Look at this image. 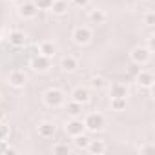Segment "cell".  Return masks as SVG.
Here are the masks:
<instances>
[{
    "label": "cell",
    "mask_w": 155,
    "mask_h": 155,
    "mask_svg": "<svg viewBox=\"0 0 155 155\" xmlns=\"http://www.w3.org/2000/svg\"><path fill=\"white\" fill-rule=\"evenodd\" d=\"M13 42H15V44L24 42V40H22V35H20V33H13Z\"/></svg>",
    "instance_id": "ba28073f"
},
{
    "label": "cell",
    "mask_w": 155,
    "mask_h": 155,
    "mask_svg": "<svg viewBox=\"0 0 155 155\" xmlns=\"http://www.w3.org/2000/svg\"><path fill=\"white\" fill-rule=\"evenodd\" d=\"M77 144H79V146H86V144H88V142H86V139H84V137H79V141H77Z\"/></svg>",
    "instance_id": "7c38bea8"
},
{
    "label": "cell",
    "mask_w": 155,
    "mask_h": 155,
    "mask_svg": "<svg viewBox=\"0 0 155 155\" xmlns=\"http://www.w3.org/2000/svg\"><path fill=\"white\" fill-rule=\"evenodd\" d=\"M86 126L91 128V130H99V128L102 126V117H99V115H89L88 120H86Z\"/></svg>",
    "instance_id": "6da1fadb"
},
{
    "label": "cell",
    "mask_w": 155,
    "mask_h": 155,
    "mask_svg": "<svg viewBox=\"0 0 155 155\" xmlns=\"http://www.w3.org/2000/svg\"><path fill=\"white\" fill-rule=\"evenodd\" d=\"M48 102L49 104H58L60 102V93L58 91H49L48 93Z\"/></svg>",
    "instance_id": "277c9868"
},
{
    "label": "cell",
    "mask_w": 155,
    "mask_h": 155,
    "mask_svg": "<svg viewBox=\"0 0 155 155\" xmlns=\"http://www.w3.org/2000/svg\"><path fill=\"white\" fill-rule=\"evenodd\" d=\"M55 131V128L51 126V124H42V133L44 135H49V133H53Z\"/></svg>",
    "instance_id": "8992f818"
},
{
    "label": "cell",
    "mask_w": 155,
    "mask_h": 155,
    "mask_svg": "<svg viewBox=\"0 0 155 155\" xmlns=\"http://www.w3.org/2000/svg\"><path fill=\"white\" fill-rule=\"evenodd\" d=\"M55 11H57V13H62V11H64V4H62V2L55 4Z\"/></svg>",
    "instance_id": "30bf717a"
},
{
    "label": "cell",
    "mask_w": 155,
    "mask_h": 155,
    "mask_svg": "<svg viewBox=\"0 0 155 155\" xmlns=\"http://www.w3.org/2000/svg\"><path fill=\"white\" fill-rule=\"evenodd\" d=\"M88 38H89L88 29H77L75 31V40L77 42H88Z\"/></svg>",
    "instance_id": "7a4b0ae2"
},
{
    "label": "cell",
    "mask_w": 155,
    "mask_h": 155,
    "mask_svg": "<svg viewBox=\"0 0 155 155\" xmlns=\"http://www.w3.org/2000/svg\"><path fill=\"white\" fill-rule=\"evenodd\" d=\"M42 51H44V55H51V51H53V48H51L49 44H46V46H42Z\"/></svg>",
    "instance_id": "9c48e42d"
},
{
    "label": "cell",
    "mask_w": 155,
    "mask_h": 155,
    "mask_svg": "<svg viewBox=\"0 0 155 155\" xmlns=\"http://www.w3.org/2000/svg\"><path fill=\"white\" fill-rule=\"evenodd\" d=\"M82 130V124L80 122H73V124H69V131L71 133H79Z\"/></svg>",
    "instance_id": "5b68a950"
},
{
    "label": "cell",
    "mask_w": 155,
    "mask_h": 155,
    "mask_svg": "<svg viewBox=\"0 0 155 155\" xmlns=\"http://www.w3.org/2000/svg\"><path fill=\"white\" fill-rule=\"evenodd\" d=\"M73 97H75L77 102H86L88 100V93H86V89H75Z\"/></svg>",
    "instance_id": "3957f363"
},
{
    "label": "cell",
    "mask_w": 155,
    "mask_h": 155,
    "mask_svg": "<svg viewBox=\"0 0 155 155\" xmlns=\"http://www.w3.org/2000/svg\"><path fill=\"white\" fill-rule=\"evenodd\" d=\"M62 66H64L66 69H73L75 68V62H73V58H66L64 62H62Z\"/></svg>",
    "instance_id": "52a82bcc"
},
{
    "label": "cell",
    "mask_w": 155,
    "mask_h": 155,
    "mask_svg": "<svg viewBox=\"0 0 155 155\" xmlns=\"http://www.w3.org/2000/svg\"><path fill=\"white\" fill-rule=\"evenodd\" d=\"M91 150H95V151H102V150H104V146H102V144H93Z\"/></svg>",
    "instance_id": "8fae6325"
}]
</instances>
